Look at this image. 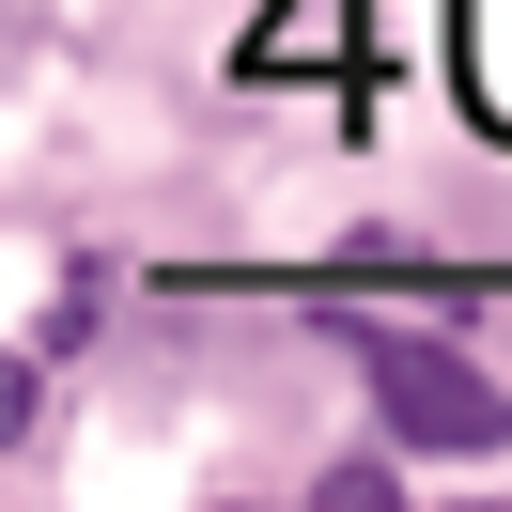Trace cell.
<instances>
[{"label":"cell","mask_w":512,"mask_h":512,"mask_svg":"<svg viewBox=\"0 0 512 512\" xmlns=\"http://www.w3.org/2000/svg\"><path fill=\"white\" fill-rule=\"evenodd\" d=\"M450 94L512 140V0H450Z\"/></svg>","instance_id":"3"},{"label":"cell","mask_w":512,"mask_h":512,"mask_svg":"<svg viewBox=\"0 0 512 512\" xmlns=\"http://www.w3.org/2000/svg\"><path fill=\"white\" fill-rule=\"evenodd\" d=\"M357 373H373L388 435L404 450H512V388H481L450 342H419V326H357Z\"/></svg>","instance_id":"1"},{"label":"cell","mask_w":512,"mask_h":512,"mask_svg":"<svg viewBox=\"0 0 512 512\" xmlns=\"http://www.w3.org/2000/svg\"><path fill=\"white\" fill-rule=\"evenodd\" d=\"M326 63L357 78V0H280L249 32V78H326Z\"/></svg>","instance_id":"2"}]
</instances>
